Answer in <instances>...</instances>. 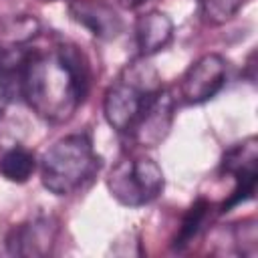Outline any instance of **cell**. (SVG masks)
<instances>
[{"instance_id": "obj_1", "label": "cell", "mask_w": 258, "mask_h": 258, "mask_svg": "<svg viewBox=\"0 0 258 258\" xmlns=\"http://www.w3.org/2000/svg\"><path fill=\"white\" fill-rule=\"evenodd\" d=\"M89 62L71 42L28 48L18 73V93L48 123L69 121L89 91Z\"/></svg>"}, {"instance_id": "obj_9", "label": "cell", "mask_w": 258, "mask_h": 258, "mask_svg": "<svg viewBox=\"0 0 258 258\" xmlns=\"http://www.w3.org/2000/svg\"><path fill=\"white\" fill-rule=\"evenodd\" d=\"M69 14L77 24L103 40H111L123 30L121 16L105 0H73L69 4Z\"/></svg>"}, {"instance_id": "obj_5", "label": "cell", "mask_w": 258, "mask_h": 258, "mask_svg": "<svg viewBox=\"0 0 258 258\" xmlns=\"http://www.w3.org/2000/svg\"><path fill=\"white\" fill-rule=\"evenodd\" d=\"M256 165H258V141L248 137L242 143L230 147L222 157V171L234 177V189L222 204V212L232 210L238 204L248 202L256 191Z\"/></svg>"}, {"instance_id": "obj_6", "label": "cell", "mask_w": 258, "mask_h": 258, "mask_svg": "<svg viewBox=\"0 0 258 258\" xmlns=\"http://www.w3.org/2000/svg\"><path fill=\"white\" fill-rule=\"evenodd\" d=\"M228 64L222 54L208 52L194 60L179 83L181 101L187 105H202L214 99L226 85Z\"/></svg>"}, {"instance_id": "obj_3", "label": "cell", "mask_w": 258, "mask_h": 258, "mask_svg": "<svg viewBox=\"0 0 258 258\" xmlns=\"http://www.w3.org/2000/svg\"><path fill=\"white\" fill-rule=\"evenodd\" d=\"M159 89L161 81L157 71L145 62V58L133 60L105 93L103 115L107 123L119 133H129L147 101Z\"/></svg>"}, {"instance_id": "obj_14", "label": "cell", "mask_w": 258, "mask_h": 258, "mask_svg": "<svg viewBox=\"0 0 258 258\" xmlns=\"http://www.w3.org/2000/svg\"><path fill=\"white\" fill-rule=\"evenodd\" d=\"M246 2L248 0H204L202 2V16L208 24L218 26V24L232 20Z\"/></svg>"}, {"instance_id": "obj_2", "label": "cell", "mask_w": 258, "mask_h": 258, "mask_svg": "<svg viewBox=\"0 0 258 258\" xmlns=\"http://www.w3.org/2000/svg\"><path fill=\"white\" fill-rule=\"evenodd\" d=\"M101 157L85 133L56 139L40 159V181L54 196H71L95 177Z\"/></svg>"}, {"instance_id": "obj_11", "label": "cell", "mask_w": 258, "mask_h": 258, "mask_svg": "<svg viewBox=\"0 0 258 258\" xmlns=\"http://www.w3.org/2000/svg\"><path fill=\"white\" fill-rule=\"evenodd\" d=\"M26 50L28 46L24 48L0 46V115L8 107L14 89H18V73H20Z\"/></svg>"}, {"instance_id": "obj_12", "label": "cell", "mask_w": 258, "mask_h": 258, "mask_svg": "<svg viewBox=\"0 0 258 258\" xmlns=\"http://www.w3.org/2000/svg\"><path fill=\"white\" fill-rule=\"evenodd\" d=\"M36 171V157L26 147L14 145L0 157V173L12 183H24Z\"/></svg>"}, {"instance_id": "obj_4", "label": "cell", "mask_w": 258, "mask_h": 258, "mask_svg": "<svg viewBox=\"0 0 258 258\" xmlns=\"http://www.w3.org/2000/svg\"><path fill=\"white\" fill-rule=\"evenodd\" d=\"M163 169L147 155L123 157L107 177V189L121 206L139 208L153 202L163 191Z\"/></svg>"}, {"instance_id": "obj_8", "label": "cell", "mask_w": 258, "mask_h": 258, "mask_svg": "<svg viewBox=\"0 0 258 258\" xmlns=\"http://www.w3.org/2000/svg\"><path fill=\"white\" fill-rule=\"evenodd\" d=\"M56 234L58 224L52 218H34L10 230L6 238V248L12 256L42 258L52 252Z\"/></svg>"}, {"instance_id": "obj_13", "label": "cell", "mask_w": 258, "mask_h": 258, "mask_svg": "<svg viewBox=\"0 0 258 258\" xmlns=\"http://www.w3.org/2000/svg\"><path fill=\"white\" fill-rule=\"evenodd\" d=\"M208 210H210V204H208L206 200L194 202V206L185 212V216H183V220H181V226H179V230H177V234H175V238H173V248L181 250V248H185V246L198 236L202 224L206 222Z\"/></svg>"}, {"instance_id": "obj_7", "label": "cell", "mask_w": 258, "mask_h": 258, "mask_svg": "<svg viewBox=\"0 0 258 258\" xmlns=\"http://www.w3.org/2000/svg\"><path fill=\"white\" fill-rule=\"evenodd\" d=\"M175 117V97L169 89L161 87L143 107L135 125L127 135L141 147H157L169 135Z\"/></svg>"}, {"instance_id": "obj_10", "label": "cell", "mask_w": 258, "mask_h": 258, "mask_svg": "<svg viewBox=\"0 0 258 258\" xmlns=\"http://www.w3.org/2000/svg\"><path fill=\"white\" fill-rule=\"evenodd\" d=\"M173 38V22L165 12L149 10L135 22V42L141 56H151L163 50Z\"/></svg>"}, {"instance_id": "obj_15", "label": "cell", "mask_w": 258, "mask_h": 258, "mask_svg": "<svg viewBox=\"0 0 258 258\" xmlns=\"http://www.w3.org/2000/svg\"><path fill=\"white\" fill-rule=\"evenodd\" d=\"M143 2H147V0H121V4H123L125 8H135V6L143 4Z\"/></svg>"}]
</instances>
